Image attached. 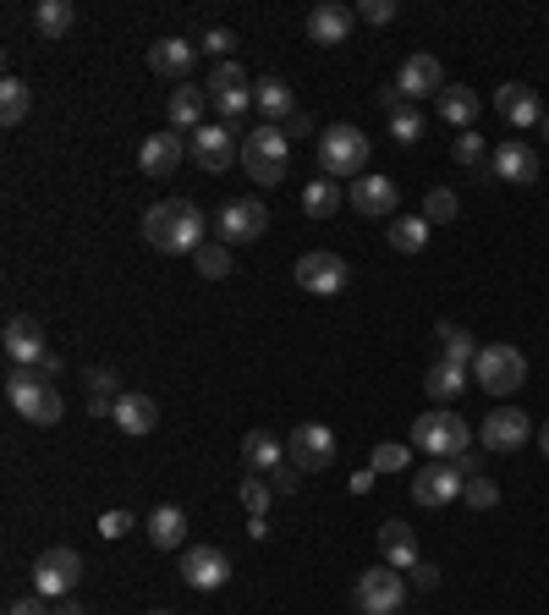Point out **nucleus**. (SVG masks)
<instances>
[{
	"label": "nucleus",
	"mask_w": 549,
	"mask_h": 615,
	"mask_svg": "<svg viewBox=\"0 0 549 615\" xmlns=\"http://www.w3.org/2000/svg\"><path fill=\"white\" fill-rule=\"evenodd\" d=\"M237 89H253V83H248V72H242L237 61H220V67L209 72V83H204V94H209V100H220V94H237Z\"/></svg>",
	"instance_id": "obj_39"
},
{
	"label": "nucleus",
	"mask_w": 549,
	"mask_h": 615,
	"mask_svg": "<svg viewBox=\"0 0 549 615\" xmlns=\"http://www.w3.org/2000/svg\"><path fill=\"white\" fill-rule=\"evenodd\" d=\"M198 45H204L209 56H231V50H237V34H231V29H209Z\"/></svg>",
	"instance_id": "obj_47"
},
{
	"label": "nucleus",
	"mask_w": 549,
	"mask_h": 615,
	"mask_svg": "<svg viewBox=\"0 0 549 615\" xmlns=\"http://www.w3.org/2000/svg\"><path fill=\"white\" fill-rule=\"evenodd\" d=\"M72 29H78V7H72V0H39V7H34V34L67 39Z\"/></svg>",
	"instance_id": "obj_31"
},
{
	"label": "nucleus",
	"mask_w": 549,
	"mask_h": 615,
	"mask_svg": "<svg viewBox=\"0 0 549 615\" xmlns=\"http://www.w3.org/2000/svg\"><path fill=\"white\" fill-rule=\"evenodd\" d=\"M335 209H341V182L319 176V182L302 187V215H308V220H330Z\"/></svg>",
	"instance_id": "obj_35"
},
{
	"label": "nucleus",
	"mask_w": 549,
	"mask_h": 615,
	"mask_svg": "<svg viewBox=\"0 0 549 615\" xmlns=\"http://www.w3.org/2000/svg\"><path fill=\"white\" fill-rule=\"evenodd\" d=\"M538 127H544V138H549V116H544V122H538Z\"/></svg>",
	"instance_id": "obj_59"
},
{
	"label": "nucleus",
	"mask_w": 549,
	"mask_h": 615,
	"mask_svg": "<svg viewBox=\"0 0 549 615\" xmlns=\"http://www.w3.org/2000/svg\"><path fill=\"white\" fill-rule=\"evenodd\" d=\"M385 242H390L396 253H423V248H428V220H423V215H396V220L385 226Z\"/></svg>",
	"instance_id": "obj_33"
},
{
	"label": "nucleus",
	"mask_w": 549,
	"mask_h": 615,
	"mask_svg": "<svg viewBox=\"0 0 549 615\" xmlns=\"http://www.w3.org/2000/svg\"><path fill=\"white\" fill-rule=\"evenodd\" d=\"M144 615H171V610H144Z\"/></svg>",
	"instance_id": "obj_60"
},
{
	"label": "nucleus",
	"mask_w": 549,
	"mask_h": 615,
	"mask_svg": "<svg viewBox=\"0 0 549 615\" xmlns=\"http://www.w3.org/2000/svg\"><path fill=\"white\" fill-rule=\"evenodd\" d=\"M89 390H94V396H89V412H94V418H111L116 401H122L116 374H111V368H94V374H89Z\"/></svg>",
	"instance_id": "obj_37"
},
{
	"label": "nucleus",
	"mask_w": 549,
	"mask_h": 615,
	"mask_svg": "<svg viewBox=\"0 0 549 615\" xmlns=\"http://www.w3.org/2000/svg\"><path fill=\"white\" fill-rule=\"evenodd\" d=\"M407 462H412V445H401V440L374 445V456H368V467H374V472H401Z\"/></svg>",
	"instance_id": "obj_41"
},
{
	"label": "nucleus",
	"mask_w": 549,
	"mask_h": 615,
	"mask_svg": "<svg viewBox=\"0 0 549 615\" xmlns=\"http://www.w3.org/2000/svg\"><path fill=\"white\" fill-rule=\"evenodd\" d=\"M193 264H198V275H204V281H226V275L237 270V264H231V248H226V242H204V248L193 253Z\"/></svg>",
	"instance_id": "obj_38"
},
{
	"label": "nucleus",
	"mask_w": 549,
	"mask_h": 615,
	"mask_svg": "<svg viewBox=\"0 0 549 615\" xmlns=\"http://www.w3.org/2000/svg\"><path fill=\"white\" fill-rule=\"evenodd\" d=\"M286 462H291L297 472H324V467L335 462V434H330L324 423H297L291 440H286Z\"/></svg>",
	"instance_id": "obj_10"
},
{
	"label": "nucleus",
	"mask_w": 549,
	"mask_h": 615,
	"mask_svg": "<svg viewBox=\"0 0 549 615\" xmlns=\"http://www.w3.org/2000/svg\"><path fill=\"white\" fill-rule=\"evenodd\" d=\"M478 440H483V451H516V445L533 440V423H527L522 407H494V412L478 423Z\"/></svg>",
	"instance_id": "obj_15"
},
{
	"label": "nucleus",
	"mask_w": 549,
	"mask_h": 615,
	"mask_svg": "<svg viewBox=\"0 0 549 615\" xmlns=\"http://www.w3.org/2000/svg\"><path fill=\"white\" fill-rule=\"evenodd\" d=\"M319 166H324V176L335 182V176H363V166H368V133L363 127H352V122H341V127H330V133H319Z\"/></svg>",
	"instance_id": "obj_5"
},
{
	"label": "nucleus",
	"mask_w": 549,
	"mask_h": 615,
	"mask_svg": "<svg viewBox=\"0 0 549 615\" xmlns=\"http://www.w3.org/2000/svg\"><path fill=\"white\" fill-rule=\"evenodd\" d=\"M78 582H83V555L72 544H56V549H45L34 560V593L67 599V593H78Z\"/></svg>",
	"instance_id": "obj_8"
},
{
	"label": "nucleus",
	"mask_w": 549,
	"mask_h": 615,
	"mask_svg": "<svg viewBox=\"0 0 549 615\" xmlns=\"http://www.w3.org/2000/svg\"><path fill=\"white\" fill-rule=\"evenodd\" d=\"M434 341H439V357H445V363H456V368H472V363H478V352H483V346L472 341V330H467V324H450V319H439V324H434Z\"/></svg>",
	"instance_id": "obj_26"
},
{
	"label": "nucleus",
	"mask_w": 549,
	"mask_h": 615,
	"mask_svg": "<svg viewBox=\"0 0 549 615\" xmlns=\"http://www.w3.org/2000/svg\"><path fill=\"white\" fill-rule=\"evenodd\" d=\"M401 599H407V577H401L396 566H374V571H363L357 588H352V604H357L363 615H396Z\"/></svg>",
	"instance_id": "obj_9"
},
{
	"label": "nucleus",
	"mask_w": 549,
	"mask_h": 615,
	"mask_svg": "<svg viewBox=\"0 0 549 615\" xmlns=\"http://www.w3.org/2000/svg\"><path fill=\"white\" fill-rule=\"evenodd\" d=\"M434 111H439V122H450V127H461V133L478 127V94H472L467 83H445L439 100H434Z\"/></svg>",
	"instance_id": "obj_25"
},
{
	"label": "nucleus",
	"mask_w": 549,
	"mask_h": 615,
	"mask_svg": "<svg viewBox=\"0 0 549 615\" xmlns=\"http://www.w3.org/2000/svg\"><path fill=\"white\" fill-rule=\"evenodd\" d=\"M489 176H500V182H516V187H527V182H538V155L527 149V144H500L494 155H489Z\"/></svg>",
	"instance_id": "obj_22"
},
{
	"label": "nucleus",
	"mask_w": 549,
	"mask_h": 615,
	"mask_svg": "<svg viewBox=\"0 0 549 615\" xmlns=\"http://www.w3.org/2000/svg\"><path fill=\"white\" fill-rule=\"evenodd\" d=\"M423 390H428L434 401H456V396L467 390V368H456V363L434 357V363H428V374H423Z\"/></svg>",
	"instance_id": "obj_34"
},
{
	"label": "nucleus",
	"mask_w": 549,
	"mask_h": 615,
	"mask_svg": "<svg viewBox=\"0 0 549 615\" xmlns=\"http://www.w3.org/2000/svg\"><path fill=\"white\" fill-rule=\"evenodd\" d=\"M461 489H467V472L456 462H428V467L412 472V500L418 505H450Z\"/></svg>",
	"instance_id": "obj_13"
},
{
	"label": "nucleus",
	"mask_w": 549,
	"mask_h": 615,
	"mask_svg": "<svg viewBox=\"0 0 549 615\" xmlns=\"http://www.w3.org/2000/svg\"><path fill=\"white\" fill-rule=\"evenodd\" d=\"M7 396H12L18 418H28V423H39V429L61 423V412H67L61 390H56L39 368H12V374H7Z\"/></svg>",
	"instance_id": "obj_4"
},
{
	"label": "nucleus",
	"mask_w": 549,
	"mask_h": 615,
	"mask_svg": "<svg viewBox=\"0 0 549 615\" xmlns=\"http://www.w3.org/2000/svg\"><path fill=\"white\" fill-rule=\"evenodd\" d=\"M346 281H352V270H346L341 253H324V248H319V253H302V259H297V286L313 292V297H335Z\"/></svg>",
	"instance_id": "obj_12"
},
{
	"label": "nucleus",
	"mask_w": 549,
	"mask_h": 615,
	"mask_svg": "<svg viewBox=\"0 0 549 615\" xmlns=\"http://www.w3.org/2000/svg\"><path fill=\"white\" fill-rule=\"evenodd\" d=\"M456 467H461L467 478H478V467H483V462H478V451H461V456H456Z\"/></svg>",
	"instance_id": "obj_55"
},
{
	"label": "nucleus",
	"mask_w": 549,
	"mask_h": 615,
	"mask_svg": "<svg viewBox=\"0 0 549 615\" xmlns=\"http://www.w3.org/2000/svg\"><path fill=\"white\" fill-rule=\"evenodd\" d=\"M396 89H401V100L412 105V100H439V89H445V67L428 56V50H418V56H407L401 61V72H396Z\"/></svg>",
	"instance_id": "obj_16"
},
{
	"label": "nucleus",
	"mask_w": 549,
	"mask_h": 615,
	"mask_svg": "<svg viewBox=\"0 0 549 615\" xmlns=\"http://www.w3.org/2000/svg\"><path fill=\"white\" fill-rule=\"evenodd\" d=\"M538 451H544V456H549V423H544V429H538Z\"/></svg>",
	"instance_id": "obj_58"
},
{
	"label": "nucleus",
	"mask_w": 549,
	"mask_h": 615,
	"mask_svg": "<svg viewBox=\"0 0 549 615\" xmlns=\"http://www.w3.org/2000/svg\"><path fill=\"white\" fill-rule=\"evenodd\" d=\"M270 489H275V494H297V467H291V462H281V467L270 472Z\"/></svg>",
	"instance_id": "obj_49"
},
{
	"label": "nucleus",
	"mask_w": 549,
	"mask_h": 615,
	"mask_svg": "<svg viewBox=\"0 0 549 615\" xmlns=\"http://www.w3.org/2000/svg\"><path fill=\"white\" fill-rule=\"evenodd\" d=\"M357 18H363V23H374V29H385V23L396 18V0H363Z\"/></svg>",
	"instance_id": "obj_46"
},
{
	"label": "nucleus",
	"mask_w": 549,
	"mask_h": 615,
	"mask_svg": "<svg viewBox=\"0 0 549 615\" xmlns=\"http://www.w3.org/2000/svg\"><path fill=\"white\" fill-rule=\"evenodd\" d=\"M352 23H357L352 7H341V0H324V7L308 12V39H313V45H346V39H352Z\"/></svg>",
	"instance_id": "obj_20"
},
{
	"label": "nucleus",
	"mask_w": 549,
	"mask_h": 615,
	"mask_svg": "<svg viewBox=\"0 0 549 615\" xmlns=\"http://www.w3.org/2000/svg\"><path fill=\"white\" fill-rule=\"evenodd\" d=\"M204 111H209V94H204V89H171L165 116H171L176 133H198V127H204Z\"/></svg>",
	"instance_id": "obj_30"
},
{
	"label": "nucleus",
	"mask_w": 549,
	"mask_h": 615,
	"mask_svg": "<svg viewBox=\"0 0 549 615\" xmlns=\"http://www.w3.org/2000/svg\"><path fill=\"white\" fill-rule=\"evenodd\" d=\"M374 100H379V111H385V116H396V111H407V100H401V89H396V83H390V89H379Z\"/></svg>",
	"instance_id": "obj_52"
},
{
	"label": "nucleus",
	"mask_w": 549,
	"mask_h": 615,
	"mask_svg": "<svg viewBox=\"0 0 549 615\" xmlns=\"http://www.w3.org/2000/svg\"><path fill=\"white\" fill-rule=\"evenodd\" d=\"M390 138H396L401 149H412V144L423 138V116H418L412 105H407V111H396V116H390Z\"/></svg>",
	"instance_id": "obj_43"
},
{
	"label": "nucleus",
	"mask_w": 549,
	"mask_h": 615,
	"mask_svg": "<svg viewBox=\"0 0 549 615\" xmlns=\"http://www.w3.org/2000/svg\"><path fill=\"white\" fill-rule=\"evenodd\" d=\"M182 538H187V511L182 505H160L149 516V544L155 549H182Z\"/></svg>",
	"instance_id": "obj_32"
},
{
	"label": "nucleus",
	"mask_w": 549,
	"mask_h": 615,
	"mask_svg": "<svg viewBox=\"0 0 549 615\" xmlns=\"http://www.w3.org/2000/svg\"><path fill=\"white\" fill-rule=\"evenodd\" d=\"M111 423H116L122 434H155V429H160V401L144 396V390H122Z\"/></svg>",
	"instance_id": "obj_23"
},
{
	"label": "nucleus",
	"mask_w": 549,
	"mask_h": 615,
	"mask_svg": "<svg viewBox=\"0 0 549 615\" xmlns=\"http://www.w3.org/2000/svg\"><path fill=\"white\" fill-rule=\"evenodd\" d=\"M270 231V209L259 198H231L220 215H215V237L220 242H259Z\"/></svg>",
	"instance_id": "obj_11"
},
{
	"label": "nucleus",
	"mask_w": 549,
	"mask_h": 615,
	"mask_svg": "<svg viewBox=\"0 0 549 615\" xmlns=\"http://www.w3.org/2000/svg\"><path fill=\"white\" fill-rule=\"evenodd\" d=\"M39 374H45V379H50V385H56V374H61V357H56V352H50V357H45V363H39Z\"/></svg>",
	"instance_id": "obj_56"
},
{
	"label": "nucleus",
	"mask_w": 549,
	"mask_h": 615,
	"mask_svg": "<svg viewBox=\"0 0 549 615\" xmlns=\"http://www.w3.org/2000/svg\"><path fill=\"white\" fill-rule=\"evenodd\" d=\"M242 462H248V472H259V478H270L281 462H286V445L270 434V429H253L248 440H242Z\"/></svg>",
	"instance_id": "obj_28"
},
{
	"label": "nucleus",
	"mask_w": 549,
	"mask_h": 615,
	"mask_svg": "<svg viewBox=\"0 0 549 615\" xmlns=\"http://www.w3.org/2000/svg\"><path fill=\"white\" fill-rule=\"evenodd\" d=\"M494 111L522 133V127H538L544 122V105H538V89H527V83H500L494 89Z\"/></svg>",
	"instance_id": "obj_19"
},
{
	"label": "nucleus",
	"mask_w": 549,
	"mask_h": 615,
	"mask_svg": "<svg viewBox=\"0 0 549 615\" xmlns=\"http://www.w3.org/2000/svg\"><path fill=\"white\" fill-rule=\"evenodd\" d=\"M182 582H187V588H198V593L226 588V582H231V555H226V549H215V544H193V549L182 555Z\"/></svg>",
	"instance_id": "obj_14"
},
{
	"label": "nucleus",
	"mask_w": 549,
	"mask_h": 615,
	"mask_svg": "<svg viewBox=\"0 0 549 615\" xmlns=\"http://www.w3.org/2000/svg\"><path fill=\"white\" fill-rule=\"evenodd\" d=\"M28 111H34V89H28L23 78H7V83H0V122L18 127V122H28Z\"/></svg>",
	"instance_id": "obj_36"
},
{
	"label": "nucleus",
	"mask_w": 549,
	"mask_h": 615,
	"mask_svg": "<svg viewBox=\"0 0 549 615\" xmlns=\"http://www.w3.org/2000/svg\"><path fill=\"white\" fill-rule=\"evenodd\" d=\"M450 155H456L461 166H478V160L489 155V149H483V133H478V127H472V133H456V149H450Z\"/></svg>",
	"instance_id": "obj_45"
},
{
	"label": "nucleus",
	"mask_w": 549,
	"mask_h": 615,
	"mask_svg": "<svg viewBox=\"0 0 549 615\" xmlns=\"http://www.w3.org/2000/svg\"><path fill=\"white\" fill-rule=\"evenodd\" d=\"M461 500H467L472 511H494V505H500V483L478 472V478H467V489H461Z\"/></svg>",
	"instance_id": "obj_42"
},
{
	"label": "nucleus",
	"mask_w": 549,
	"mask_h": 615,
	"mask_svg": "<svg viewBox=\"0 0 549 615\" xmlns=\"http://www.w3.org/2000/svg\"><path fill=\"white\" fill-rule=\"evenodd\" d=\"M270 494H275L270 478H259V472L242 478V505H248V516H264V511H270Z\"/></svg>",
	"instance_id": "obj_44"
},
{
	"label": "nucleus",
	"mask_w": 549,
	"mask_h": 615,
	"mask_svg": "<svg viewBox=\"0 0 549 615\" xmlns=\"http://www.w3.org/2000/svg\"><path fill=\"white\" fill-rule=\"evenodd\" d=\"M456 209H461V198H456L450 187H428V198H423V220H428V226L456 220Z\"/></svg>",
	"instance_id": "obj_40"
},
{
	"label": "nucleus",
	"mask_w": 549,
	"mask_h": 615,
	"mask_svg": "<svg viewBox=\"0 0 549 615\" xmlns=\"http://www.w3.org/2000/svg\"><path fill=\"white\" fill-rule=\"evenodd\" d=\"M253 105L270 116V127H281V122L297 116V100H291V89H286L281 78H259V83H253Z\"/></svg>",
	"instance_id": "obj_29"
},
{
	"label": "nucleus",
	"mask_w": 549,
	"mask_h": 615,
	"mask_svg": "<svg viewBox=\"0 0 549 615\" xmlns=\"http://www.w3.org/2000/svg\"><path fill=\"white\" fill-rule=\"evenodd\" d=\"M346 198H352V209H357V215L385 220V226H390V220H396V209H401V193H396V182H385V176H357Z\"/></svg>",
	"instance_id": "obj_18"
},
{
	"label": "nucleus",
	"mask_w": 549,
	"mask_h": 615,
	"mask_svg": "<svg viewBox=\"0 0 549 615\" xmlns=\"http://www.w3.org/2000/svg\"><path fill=\"white\" fill-rule=\"evenodd\" d=\"M187 155L204 176H220L231 160H242V144H237V127L226 122H204L198 133H187Z\"/></svg>",
	"instance_id": "obj_7"
},
{
	"label": "nucleus",
	"mask_w": 549,
	"mask_h": 615,
	"mask_svg": "<svg viewBox=\"0 0 549 615\" xmlns=\"http://www.w3.org/2000/svg\"><path fill=\"white\" fill-rule=\"evenodd\" d=\"M204 231H209V220H204V209L187 204V198L149 204V215H144V242H149L155 253H198V248H204Z\"/></svg>",
	"instance_id": "obj_1"
},
{
	"label": "nucleus",
	"mask_w": 549,
	"mask_h": 615,
	"mask_svg": "<svg viewBox=\"0 0 549 615\" xmlns=\"http://www.w3.org/2000/svg\"><path fill=\"white\" fill-rule=\"evenodd\" d=\"M133 527H138L133 511H105V516H100V533H105V538H122V533H133Z\"/></svg>",
	"instance_id": "obj_48"
},
{
	"label": "nucleus",
	"mask_w": 549,
	"mask_h": 615,
	"mask_svg": "<svg viewBox=\"0 0 549 615\" xmlns=\"http://www.w3.org/2000/svg\"><path fill=\"white\" fill-rule=\"evenodd\" d=\"M56 615H89V610H83L78 599H61V604H56Z\"/></svg>",
	"instance_id": "obj_57"
},
{
	"label": "nucleus",
	"mask_w": 549,
	"mask_h": 615,
	"mask_svg": "<svg viewBox=\"0 0 549 615\" xmlns=\"http://www.w3.org/2000/svg\"><path fill=\"white\" fill-rule=\"evenodd\" d=\"M379 555H385V566H396V571H412V566L423 560L418 533H412L407 522H385V527H379Z\"/></svg>",
	"instance_id": "obj_24"
},
{
	"label": "nucleus",
	"mask_w": 549,
	"mask_h": 615,
	"mask_svg": "<svg viewBox=\"0 0 549 615\" xmlns=\"http://www.w3.org/2000/svg\"><path fill=\"white\" fill-rule=\"evenodd\" d=\"M182 155H187L182 133H149L144 149H138V171H144V176H171V171L182 166Z\"/></svg>",
	"instance_id": "obj_21"
},
{
	"label": "nucleus",
	"mask_w": 549,
	"mask_h": 615,
	"mask_svg": "<svg viewBox=\"0 0 549 615\" xmlns=\"http://www.w3.org/2000/svg\"><path fill=\"white\" fill-rule=\"evenodd\" d=\"M374 478H379L374 467H363V472H352V494H368V489H374Z\"/></svg>",
	"instance_id": "obj_54"
},
{
	"label": "nucleus",
	"mask_w": 549,
	"mask_h": 615,
	"mask_svg": "<svg viewBox=\"0 0 549 615\" xmlns=\"http://www.w3.org/2000/svg\"><path fill=\"white\" fill-rule=\"evenodd\" d=\"M193 61H198V50H193L187 39H160V45H149V72H160V78H187Z\"/></svg>",
	"instance_id": "obj_27"
},
{
	"label": "nucleus",
	"mask_w": 549,
	"mask_h": 615,
	"mask_svg": "<svg viewBox=\"0 0 549 615\" xmlns=\"http://www.w3.org/2000/svg\"><path fill=\"white\" fill-rule=\"evenodd\" d=\"M434 582H439V566H434V560H418V566H412V588H423V593H428Z\"/></svg>",
	"instance_id": "obj_50"
},
{
	"label": "nucleus",
	"mask_w": 549,
	"mask_h": 615,
	"mask_svg": "<svg viewBox=\"0 0 549 615\" xmlns=\"http://www.w3.org/2000/svg\"><path fill=\"white\" fill-rule=\"evenodd\" d=\"M0 346H7V357H12V368H39L50 352H45V335H39V324L28 319V314H12L7 319V335H0Z\"/></svg>",
	"instance_id": "obj_17"
},
{
	"label": "nucleus",
	"mask_w": 549,
	"mask_h": 615,
	"mask_svg": "<svg viewBox=\"0 0 549 615\" xmlns=\"http://www.w3.org/2000/svg\"><path fill=\"white\" fill-rule=\"evenodd\" d=\"M242 166H248V176L259 182V187H275V182H286V171H291V138H286V127H253L248 138H242Z\"/></svg>",
	"instance_id": "obj_3"
},
{
	"label": "nucleus",
	"mask_w": 549,
	"mask_h": 615,
	"mask_svg": "<svg viewBox=\"0 0 549 615\" xmlns=\"http://www.w3.org/2000/svg\"><path fill=\"white\" fill-rule=\"evenodd\" d=\"M472 379H478V390H483V396H516V390L527 385V357H522L516 346L494 341V346H483V352H478Z\"/></svg>",
	"instance_id": "obj_6"
},
{
	"label": "nucleus",
	"mask_w": 549,
	"mask_h": 615,
	"mask_svg": "<svg viewBox=\"0 0 549 615\" xmlns=\"http://www.w3.org/2000/svg\"><path fill=\"white\" fill-rule=\"evenodd\" d=\"M7 615H56V610L45 604V593H34V599H18V604H12Z\"/></svg>",
	"instance_id": "obj_51"
},
{
	"label": "nucleus",
	"mask_w": 549,
	"mask_h": 615,
	"mask_svg": "<svg viewBox=\"0 0 549 615\" xmlns=\"http://www.w3.org/2000/svg\"><path fill=\"white\" fill-rule=\"evenodd\" d=\"M407 445H412V451H423L428 462H456L461 451H472V429H467V418H461V412L434 407V412H423V418L412 423Z\"/></svg>",
	"instance_id": "obj_2"
},
{
	"label": "nucleus",
	"mask_w": 549,
	"mask_h": 615,
	"mask_svg": "<svg viewBox=\"0 0 549 615\" xmlns=\"http://www.w3.org/2000/svg\"><path fill=\"white\" fill-rule=\"evenodd\" d=\"M291 133H297V138H308V133H313V116H308V111H297V116L286 122V138H291Z\"/></svg>",
	"instance_id": "obj_53"
}]
</instances>
